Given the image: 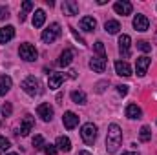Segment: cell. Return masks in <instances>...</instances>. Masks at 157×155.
<instances>
[{
	"instance_id": "obj_1",
	"label": "cell",
	"mask_w": 157,
	"mask_h": 155,
	"mask_svg": "<svg viewBox=\"0 0 157 155\" xmlns=\"http://www.w3.org/2000/svg\"><path fill=\"white\" fill-rule=\"evenodd\" d=\"M121 144H122V130L119 128V124H110L108 126V135H106L108 153H115Z\"/></svg>"
},
{
	"instance_id": "obj_2",
	"label": "cell",
	"mask_w": 157,
	"mask_h": 155,
	"mask_svg": "<svg viewBox=\"0 0 157 155\" xmlns=\"http://www.w3.org/2000/svg\"><path fill=\"white\" fill-rule=\"evenodd\" d=\"M80 137L82 141L88 144V146H93L95 141H97V126L93 122H86L82 128H80Z\"/></svg>"
},
{
	"instance_id": "obj_3",
	"label": "cell",
	"mask_w": 157,
	"mask_h": 155,
	"mask_svg": "<svg viewBox=\"0 0 157 155\" xmlns=\"http://www.w3.org/2000/svg\"><path fill=\"white\" fill-rule=\"evenodd\" d=\"M60 33H62L60 24H59V22H53V24H49L48 29L42 31V40H44L46 44H51V42H55V40L60 37Z\"/></svg>"
},
{
	"instance_id": "obj_4",
	"label": "cell",
	"mask_w": 157,
	"mask_h": 155,
	"mask_svg": "<svg viewBox=\"0 0 157 155\" xmlns=\"http://www.w3.org/2000/svg\"><path fill=\"white\" fill-rule=\"evenodd\" d=\"M22 89L28 93V95H31V97H35V95H40L42 93V88H40V82L39 78L35 77H28L24 82H22Z\"/></svg>"
},
{
	"instance_id": "obj_5",
	"label": "cell",
	"mask_w": 157,
	"mask_h": 155,
	"mask_svg": "<svg viewBox=\"0 0 157 155\" xmlns=\"http://www.w3.org/2000/svg\"><path fill=\"white\" fill-rule=\"evenodd\" d=\"M18 55H20V59H24L26 62H33V60H37V57H39L35 46H33V44H28V42H26V44H20Z\"/></svg>"
},
{
	"instance_id": "obj_6",
	"label": "cell",
	"mask_w": 157,
	"mask_h": 155,
	"mask_svg": "<svg viewBox=\"0 0 157 155\" xmlns=\"http://www.w3.org/2000/svg\"><path fill=\"white\" fill-rule=\"evenodd\" d=\"M130 46H132L130 35H121L119 37V51H121V57L122 59H128L130 57Z\"/></svg>"
},
{
	"instance_id": "obj_7",
	"label": "cell",
	"mask_w": 157,
	"mask_h": 155,
	"mask_svg": "<svg viewBox=\"0 0 157 155\" xmlns=\"http://www.w3.org/2000/svg\"><path fill=\"white\" fill-rule=\"evenodd\" d=\"M150 64H152V59H150V57H139V59L135 60V71H137V75H139V77H144Z\"/></svg>"
},
{
	"instance_id": "obj_8",
	"label": "cell",
	"mask_w": 157,
	"mask_h": 155,
	"mask_svg": "<svg viewBox=\"0 0 157 155\" xmlns=\"http://www.w3.org/2000/svg\"><path fill=\"white\" fill-rule=\"evenodd\" d=\"M37 115H39L42 120L49 122V120L53 119V106H51L49 102H44V104H40L39 108H37Z\"/></svg>"
},
{
	"instance_id": "obj_9",
	"label": "cell",
	"mask_w": 157,
	"mask_h": 155,
	"mask_svg": "<svg viewBox=\"0 0 157 155\" xmlns=\"http://www.w3.org/2000/svg\"><path fill=\"white\" fill-rule=\"evenodd\" d=\"M113 9H115V13L117 15H132V11H133V6H132V2H128V0H121V2H115L113 4Z\"/></svg>"
},
{
	"instance_id": "obj_10",
	"label": "cell",
	"mask_w": 157,
	"mask_h": 155,
	"mask_svg": "<svg viewBox=\"0 0 157 155\" xmlns=\"http://www.w3.org/2000/svg\"><path fill=\"white\" fill-rule=\"evenodd\" d=\"M62 122H64V126H66L68 130H73V128L78 126V115L73 113V112H66L64 117H62Z\"/></svg>"
},
{
	"instance_id": "obj_11",
	"label": "cell",
	"mask_w": 157,
	"mask_h": 155,
	"mask_svg": "<svg viewBox=\"0 0 157 155\" xmlns=\"http://www.w3.org/2000/svg\"><path fill=\"white\" fill-rule=\"evenodd\" d=\"M73 57H75V53H73V49H64L62 53H60V59H59V66L60 68H68L71 62H73Z\"/></svg>"
},
{
	"instance_id": "obj_12",
	"label": "cell",
	"mask_w": 157,
	"mask_h": 155,
	"mask_svg": "<svg viewBox=\"0 0 157 155\" xmlns=\"http://www.w3.org/2000/svg\"><path fill=\"white\" fill-rule=\"evenodd\" d=\"M33 126H35V119L31 115H26L24 120H22V124H20V135H22V137L29 135V131L33 130Z\"/></svg>"
},
{
	"instance_id": "obj_13",
	"label": "cell",
	"mask_w": 157,
	"mask_h": 155,
	"mask_svg": "<svg viewBox=\"0 0 157 155\" xmlns=\"http://www.w3.org/2000/svg\"><path fill=\"white\" fill-rule=\"evenodd\" d=\"M133 28H135L137 31H148L150 22H148V18H146L144 15H135V18H133Z\"/></svg>"
},
{
	"instance_id": "obj_14",
	"label": "cell",
	"mask_w": 157,
	"mask_h": 155,
	"mask_svg": "<svg viewBox=\"0 0 157 155\" xmlns=\"http://www.w3.org/2000/svg\"><path fill=\"white\" fill-rule=\"evenodd\" d=\"M62 11H64V15H68V17L78 15V4L75 2V0H64V4H62Z\"/></svg>"
},
{
	"instance_id": "obj_15",
	"label": "cell",
	"mask_w": 157,
	"mask_h": 155,
	"mask_svg": "<svg viewBox=\"0 0 157 155\" xmlns=\"http://www.w3.org/2000/svg\"><path fill=\"white\" fill-rule=\"evenodd\" d=\"M90 68H91L93 71H97V73H104V70H106V59L93 57V59L90 60Z\"/></svg>"
},
{
	"instance_id": "obj_16",
	"label": "cell",
	"mask_w": 157,
	"mask_h": 155,
	"mask_svg": "<svg viewBox=\"0 0 157 155\" xmlns=\"http://www.w3.org/2000/svg\"><path fill=\"white\" fill-rule=\"evenodd\" d=\"M115 71L121 77H130L132 75V68H130V64L126 60H117L115 62Z\"/></svg>"
},
{
	"instance_id": "obj_17",
	"label": "cell",
	"mask_w": 157,
	"mask_h": 155,
	"mask_svg": "<svg viewBox=\"0 0 157 155\" xmlns=\"http://www.w3.org/2000/svg\"><path fill=\"white\" fill-rule=\"evenodd\" d=\"M64 73H51L49 78H48V86H49V89H57V88H60V84L64 82Z\"/></svg>"
},
{
	"instance_id": "obj_18",
	"label": "cell",
	"mask_w": 157,
	"mask_h": 155,
	"mask_svg": "<svg viewBox=\"0 0 157 155\" xmlns=\"http://www.w3.org/2000/svg\"><path fill=\"white\" fill-rule=\"evenodd\" d=\"M13 37H15V28L13 26L0 28V44H7Z\"/></svg>"
},
{
	"instance_id": "obj_19",
	"label": "cell",
	"mask_w": 157,
	"mask_h": 155,
	"mask_svg": "<svg viewBox=\"0 0 157 155\" xmlns=\"http://www.w3.org/2000/svg\"><path fill=\"white\" fill-rule=\"evenodd\" d=\"M95 28H97V20L93 17H82L80 18V29H84V31H95Z\"/></svg>"
},
{
	"instance_id": "obj_20",
	"label": "cell",
	"mask_w": 157,
	"mask_h": 155,
	"mask_svg": "<svg viewBox=\"0 0 157 155\" xmlns=\"http://www.w3.org/2000/svg\"><path fill=\"white\" fill-rule=\"evenodd\" d=\"M124 113H126L128 119H132V120H135V119H141V117H143V112H141V108H139L137 104H128Z\"/></svg>"
},
{
	"instance_id": "obj_21",
	"label": "cell",
	"mask_w": 157,
	"mask_h": 155,
	"mask_svg": "<svg viewBox=\"0 0 157 155\" xmlns=\"http://www.w3.org/2000/svg\"><path fill=\"white\" fill-rule=\"evenodd\" d=\"M11 86H13V80L9 75H2L0 77V97H4L9 89H11Z\"/></svg>"
},
{
	"instance_id": "obj_22",
	"label": "cell",
	"mask_w": 157,
	"mask_h": 155,
	"mask_svg": "<svg viewBox=\"0 0 157 155\" xmlns=\"http://www.w3.org/2000/svg\"><path fill=\"white\" fill-rule=\"evenodd\" d=\"M55 146H57V150H60V152H66V153H68V152L71 150V141H70L68 137L60 135V137L57 139V144H55Z\"/></svg>"
},
{
	"instance_id": "obj_23",
	"label": "cell",
	"mask_w": 157,
	"mask_h": 155,
	"mask_svg": "<svg viewBox=\"0 0 157 155\" xmlns=\"http://www.w3.org/2000/svg\"><path fill=\"white\" fill-rule=\"evenodd\" d=\"M44 22H46V13H44V9H37L35 15H33V26H35V28H42Z\"/></svg>"
},
{
	"instance_id": "obj_24",
	"label": "cell",
	"mask_w": 157,
	"mask_h": 155,
	"mask_svg": "<svg viewBox=\"0 0 157 155\" xmlns=\"http://www.w3.org/2000/svg\"><path fill=\"white\" fill-rule=\"evenodd\" d=\"M104 29H106V33L115 35V33H119V29H121V24H119L117 20H108L104 24Z\"/></svg>"
},
{
	"instance_id": "obj_25",
	"label": "cell",
	"mask_w": 157,
	"mask_h": 155,
	"mask_svg": "<svg viewBox=\"0 0 157 155\" xmlns=\"http://www.w3.org/2000/svg\"><path fill=\"white\" fill-rule=\"evenodd\" d=\"M71 100L75 104H86V93L84 91H71Z\"/></svg>"
},
{
	"instance_id": "obj_26",
	"label": "cell",
	"mask_w": 157,
	"mask_h": 155,
	"mask_svg": "<svg viewBox=\"0 0 157 155\" xmlns=\"http://www.w3.org/2000/svg\"><path fill=\"white\" fill-rule=\"evenodd\" d=\"M139 139H141V142H148L152 139V130L148 126H143L141 131H139Z\"/></svg>"
},
{
	"instance_id": "obj_27",
	"label": "cell",
	"mask_w": 157,
	"mask_h": 155,
	"mask_svg": "<svg viewBox=\"0 0 157 155\" xmlns=\"http://www.w3.org/2000/svg\"><path fill=\"white\" fill-rule=\"evenodd\" d=\"M93 49H95V53H97L101 59H106V49H104V44H102V42H95Z\"/></svg>"
},
{
	"instance_id": "obj_28",
	"label": "cell",
	"mask_w": 157,
	"mask_h": 155,
	"mask_svg": "<svg viewBox=\"0 0 157 155\" xmlns=\"http://www.w3.org/2000/svg\"><path fill=\"white\" fill-rule=\"evenodd\" d=\"M33 146H35V150H44L46 142H44V137L42 135H35L33 137Z\"/></svg>"
},
{
	"instance_id": "obj_29",
	"label": "cell",
	"mask_w": 157,
	"mask_h": 155,
	"mask_svg": "<svg viewBox=\"0 0 157 155\" xmlns=\"http://www.w3.org/2000/svg\"><path fill=\"white\" fill-rule=\"evenodd\" d=\"M137 49H141L143 53H150L152 51V46L146 40H141V42H137Z\"/></svg>"
},
{
	"instance_id": "obj_30",
	"label": "cell",
	"mask_w": 157,
	"mask_h": 155,
	"mask_svg": "<svg viewBox=\"0 0 157 155\" xmlns=\"http://www.w3.org/2000/svg\"><path fill=\"white\" fill-rule=\"evenodd\" d=\"M9 148H11V142L6 137H0V153H6Z\"/></svg>"
},
{
	"instance_id": "obj_31",
	"label": "cell",
	"mask_w": 157,
	"mask_h": 155,
	"mask_svg": "<svg viewBox=\"0 0 157 155\" xmlns=\"http://www.w3.org/2000/svg\"><path fill=\"white\" fill-rule=\"evenodd\" d=\"M44 153L46 155H57V146L55 144H46L44 146Z\"/></svg>"
},
{
	"instance_id": "obj_32",
	"label": "cell",
	"mask_w": 157,
	"mask_h": 155,
	"mask_svg": "<svg viewBox=\"0 0 157 155\" xmlns=\"http://www.w3.org/2000/svg\"><path fill=\"white\" fill-rule=\"evenodd\" d=\"M11 112H13L11 104H9V102H6V104H4V108H2V113H4V117H9V115H11Z\"/></svg>"
},
{
	"instance_id": "obj_33",
	"label": "cell",
	"mask_w": 157,
	"mask_h": 155,
	"mask_svg": "<svg viewBox=\"0 0 157 155\" xmlns=\"http://www.w3.org/2000/svg\"><path fill=\"white\" fill-rule=\"evenodd\" d=\"M9 17V9L6 7V6H0V20H4V18H7Z\"/></svg>"
},
{
	"instance_id": "obj_34",
	"label": "cell",
	"mask_w": 157,
	"mask_h": 155,
	"mask_svg": "<svg viewBox=\"0 0 157 155\" xmlns=\"http://www.w3.org/2000/svg\"><path fill=\"white\" fill-rule=\"evenodd\" d=\"M22 9H24V15H26V11H31V9H33V2L26 0V2L22 4Z\"/></svg>"
},
{
	"instance_id": "obj_35",
	"label": "cell",
	"mask_w": 157,
	"mask_h": 155,
	"mask_svg": "<svg viewBox=\"0 0 157 155\" xmlns=\"http://www.w3.org/2000/svg\"><path fill=\"white\" fill-rule=\"evenodd\" d=\"M117 91H119V95H126V93H128V86L119 84V86H117Z\"/></svg>"
},
{
	"instance_id": "obj_36",
	"label": "cell",
	"mask_w": 157,
	"mask_h": 155,
	"mask_svg": "<svg viewBox=\"0 0 157 155\" xmlns=\"http://www.w3.org/2000/svg\"><path fill=\"white\" fill-rule=\"evenodd\" d=\"M78 155H91V153H90V152H86V150H80V152H78Z\"/></svg>"
},
{
	"instance_id": "obj_37",
	"label": "cell",
	"mask_w": 157,
	"mask_h": 155,
	"mask_svg": "<svg viewBox=\"0 0 157 155\" xmlns=\"http://www.w3.org/2000/svg\"><path fill=\"white\" fill-rule=\"evenodd\" d=\"M70 77L75 78V77H77V71H73V70H71V71H70Z\"/></svg>"
},
{
	"instance_id": "obj_38",
	"label": "cell",
	"mask_w": 157,
	"mask_h": 155,
	"mask_svg": "<svg viewBox=\"0 0 157 155\" xmlns=\"http://www.w3.org/2000/svg\"><path fill=\"white\" fill-rule=\"evenodd\" d=\"M122 155H139L137 152H126V153H122Z\"/></svg>"
},
{
	"instance_id": "obj_39",
	"label": "cell",
	"mask_w": 157,
	"mask_h": 155,
	"mask_svg": "<svg viewBox=\"0 0 157 155\" xmlns=\"http://www.w3.org/2000/svg\"><path fill=\"white\" fill-rule=\"evenodd\" d=\"M6 155H18V153H6Z\"/></svg>"
}]
</instances>
